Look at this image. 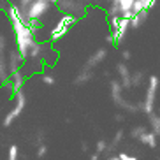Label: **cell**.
<instances>
[{
	"instance_id": "1",
	"label": "cell",
	"mask_w": 160,
	"mask_h": 160,
	"mask_svg": "<svg viewBox=\"0 0 160 160\" xmlns=\"http://www.w3.org/2000/svg\"><path fill=\"white\" fill-rule=\"evenodd\" d=\"M123 92H125V90H123V86H122V83H120V81H118V79L111 81V99H113L114 106L125 109V111H128V113H134V114L139 113V111H142L141 106L128 102V100L123 97Z\"/></svg>"
},
{
	"instance_id": "2",
	"label": "cell",
	"mask_w": 160,
	"mask_h": 160,
	"mask_svg": "<svg viewBox=\"0 0 160 160\" xmlns=\"http://www.w3.org/2000/svg\"><path fill=\"white\" fill-rule=\"evenodd\" d=\"M158 86H160L158 76H150L148 78V86H146L144 102L141 104L142 113H146L148 116L153 114V111H155V99H157V90H158Z\"/></svg>"
},
{
	"instance_id": "3",
	"label": "cell",
	"mask_w": 160,
	"mask_h": 160,
	"mask_svg": "<svg viewBox=\"0 0 160 160\" xmlns=\"http://www.w3.org/2000/svg\"><path fill=\"white\" fill-rule=\"evenodd\" d=\"M25 108H27V95L23 93V90H19L18 93H14V108H12L9 113L5 114L2 125H4L5 128L11 127V125H12V123H14L16 120L21 116V114H23Z\"/></svg>"
},
{
	"instance_id": "4",
	"label": "cell",
	"mask_w": 160,
	"mask_h": 160,
	"mask_svg": "<svg viewBox=\"0 0 160 160\" xmlns=\"http://www.w3.org/2000/svg\"><path fill=\"white\" fill-rule=\"evenodd\" d=\"M76 23H78V18H76V16H72V14H63L60 19H58V23L53 27L49 39H51V41H60L62 37H65L67 32H69V30H71Z\"/></svg>"
},
{
	"instance_id": "5",
	"label": "cell",
	"mask_w": 160,
	"mask_h": 160,
	"mask_svg": "<svg viewBox=\"0 0 160 160\" xmlns=\"http://www.w3.org/2000/svg\"><path fill=\"white\" fill-rule=\"evenodd\" d=\"M49 5H51V0H33L28 5V9L23 12L25 21L27 19H41L49 11Z\"/></svg>"
},
{
	"instance_id": "6",
	"label": "cell",
	"mask_w": 160,
	"mask_h": 160,
	"mask_svg": "<svg viewBox=\"0 0 160 160\" xmlns=\"http://www.w3.org/2000/svg\"><path fill=\"white\" fill-rule=\"evenodd\" d=\"M5 48H7V37L0 33V83L5 85L9 81V67H7V57H5Z\"/></svg>"
},
{
	"instance_id": "7",
	"label": "cell",
	"mask_w": 160,
	"mask_h": 160,
	"mask_svg": "<svg viewBox=\"0 0 160 160\" xmlns=\"http://www.w3.org/2000/svg\"><path fill=\"white\" fill-rule=\"evenodd\" d=\"M57 5L63 14H72L76 18H79L85 11V5L81 4L79 0H58Z\"/></svg>"
},
{
	"instance_id": "8",
	"label": "cell",
	"mask_w": 160,
	"mask_h": 160,
	"mask_svg": "<svg viewBox=\"0 0 160 160\" xmlns=\"http://www.w3.org/2000/svg\"><path fill=\"white\" fill-rule=\"evenodd\" d=\"M130 28V19L128 18H123L122 16V21H120V27L116 30H111L113 33V39H114V46H120L123 42V39L127 35V30Z\"/></svg>"
},
{
	"instance_id": "9",
	"label": "cell",
	"mask_w": 160,
	"mask_h": 160,
	"mask_svg": "<svg viewBox=\"0 0 160 160\" xmlns=\"http://www.w3.org/2000/svg\"><path fill=\"white\" fill-rule=\"evenodd\" d=\"M25 58L19 55L18 49H14V51H11L9 55H7V67H9V74H14V72L21 71V65H23Z\"/></svg>"
},
{
	"instance_id": "10",
	"label": "cell",
	"mask_w": 160,
	"mask_h": 160,
	"mask_svg": "<svg viewBox=\"0 0 160 160\" xmlns=\"http://www.w3.org/2000/svg\"><path fill=\"white\" fill-rule=\"evenodd\" d=\"M116 71H118V76H120V83H122L123 90H130L132 88V81H130L132 71L128 69V65L122 62V63L116 65Z\"/></svg>"
},
{
	"instance_id": "11",
	"label": "cell",
	"mask_w": 160,
	"mask_h": 160,
	"mask_svg": "<svg viewBox=\"0 0 160 160\" xmlns=\"http://www.w3.org/2000/svg\"><path fill=\"white\" fill-rule=\"evenodd\" d=\"M106 58H108V49H106V48H99V49H97V51H95L93 55L86 60L85 67H86V69H95V67L100 65Z\"/></svg>"
},
{
	"instance_id": "12",
	"label": "cell",
	"mask_w": 160,
	"mask_h": 160,
	"mask_svg": "<svg viewBox=\"0 0 160 160\" xmlns=\"http://www.w3.org/2000/svg\"><path fill=\"white\" fill-rule=\"evenodd\" d=\"M49 51V48L46 46V44L39 42V41H35V42L32 44V48H30V53H28V60H42L44 57H46V53Z\"/></svg>"
},
{
	"instance_id": "13",
	"label": "cell",
	"mask_w": 160,
	"mask_h": 160,
	"mask_svg": "<svg viewBox=\"0 0 160 160\" xmlns=\"http://www.w3.org/2000/svg\"><path fill=\"white\" fill-rule=\"evenodd\" d=\"M25 81H27V76H25L21 71L14 72V74H11V76H9V85H11V90H12L14 93H18L19 90H23Z\"/></svg>"
},
{
	"instance_id": "14",
	"label": "cell",
	"mask_w": 160,
	"mask_h": 160,
	"mask_svg": "<svg viewBox=\"0 0 160 160\" xmlns=\"http://www.w3.org/2000/svg\"><path fill=\"white\" fill-rule=\"evenodd\" d=\"M93 79V72H92V69H86V67H83L79 71V74L76 76V79H74V83L78 86H83V85H86L88 81H92Z\"/></svg>"
},
{
	"instance_id": "15",
	"label": "cell",
	"mask_w": 160,
	"mask_h": 160,
	"mask_svg": "<svg viewBox=\"0 0 160 160\" xmlns=\"http://www.w3.org/2000/svg\"><path fill=\"white\" fill-rule=\"evenodd\" d=\"M157 139H158V137H157L151 130H146L144 134L139 137V142L144 144V146H148V148H157Z\"/></svg>"
},
{
	"instance_id": "16",
	"label": "cell",
	"mask_w": 160,
	"mask_h": 160,
	"mask_svg": "<svg viewBox=\"0 0 160 160\" xmlns=\"http://www.w3.org/2000/svg\"><path fill=\"white\" fill-rule=\"evenodd\" d=\"M148 12H150V9H144V11H141V12H137V14L132 16V19H130V27L132 28H139V27L146 21Z\"/></svg>"
},
{
	"instance_id": "17",
	"label": "cell",
	"mask_w": 160,
	"mask_h": 160,
	"mask_svg": "<svg viewBox=\"0 0 160 160\" xmlns=\"http://www.w3.org/2000/svg\"><path fill=\"white\" fill-rule=\"evenodd\" d=\"M148 122H150V128L151 132L155 134L157 137H160V114H150L148 116Z\"/></svg>"
},
{
	"instance_id": "18",
	"label": "cell",
	"mask_w": 160,
	"mask_h": 160,
	"mask_svg": "<svg viewBox=\"0 0 160 160\" xmlns=\"http://www.w3.org/2000/svg\"><path fill=\"white\" fill-rule=\"evenodd\" d=\"M144 72L142 71H134L130 76V81H132V88H139L142 85V81H144Z\"/></svg>"
},
{
	"instance_id": "19",
	"label": "cell",
	"mask_w": 160,
	"mask_h": 160,
	"mask_svg": "<svg viewBox=\"0 0 160 160\" xmlns=\"http://www.w3.org/2000/svg\"><path fill=\"white\" fill-rule=\"evenodd\" d=\"M123 137H125V130H122V128H120V130H118L116 134H114L113 141L109 142V150H111V151H113V150H116V146L123 141ZM109 150H108V151H109Z\"/></svg>"
},
{
	"instance_id": "20",
	"label": "cell",
	"mask_w": 160,
	"mask_h": 160,
	"mask_svg": "<svg viewBox=\"0 0 160 160\" xmlns=\"http://www.w3.org/2000/svg\"><path fill=\"white\" fill-rule=\"evenodd\" d=\"M148 5H150V0H136L134 5H132V12L137 14V12H141V11L148 9Z\"/></svg>"
},
{
	"instance_id": "21",
	"label": "cell",
	"mask_w": 160,
	"mask_h": 160,
	"mask_svg": "<svg viewBox=\"0 0 160 160\" xmlns=\"http://www.w3.org/2000/svg\"><path fill=\"white\" fill-rule=\"evenodd\" d=\"M144 132H146V127H144V125H136V127H132V130H130V139H136V141H139V137H141Z\"/></svg>"
},
{
	"instance_id": "22",
	"label": "cell",
	"mask_w": 160,
	"mask_h": 160,
	"mask_svg": "<svg viewBox=\"0 0 160 160\" xmlns=\"http://www.w3.org/2000/svg\"><path fill=\"white\" fill-rule=\"evenodd\" d=\"M25 23H27V27L30 28L32 33H37L39 30H41V27H42V25H41V19H27Z\"/></svg>"
},
{
	"instance_id": "23",
	"label": "cell",
	"mask_w": 160,
	"mask_h": 160,
	"mask_svg": "<svg viewBox=\"0 0 160 160\" xmlns=\"http://www.w3.org/2000/svg\"><path fill=\"white\" fill-rule=\"evenodd\" d=\"M134 2H136V0H120V16L128 12V11H132Z\"/></svg>"
},
{
	"instance_id": "24",
	"label": "cell",
	"mask_w": 160,
	"mask_h": 160,
	"mask_svg": "<svg viewBox=\"0 0 160 160\" xmlns=\"http://www.w3.org/2000/svg\"><path fill=\"white\" fill-rule=\"evenodd\" d=\"M108 150H109V142L104 141V139H99V141H97V144H95V151L102 155V153H106Z\"/></svg>"
},
{
	"instance_id": "25",
	"label": "cell",
	"mask_w": 160,
	"mask_h": 160,
	"mask_svg": "<svg viewBox=\"0 0 160 160\" xmlns=\"http://www.w3.org/2000/svg\"><path fill=\"white\" fill-rule=\"evenodd\" d=\"M19 158V148L16 144L9 146V153H7V160H18Z\"/></svg>"
},
{
	"instance_id": "26",
	"label": "cell",
	"mask_w": 160,
	"mask_h": 160,
	"mask_svg": "<svg viewBox=\"0 0 160 160\" xmlns=\"http://www.w3.org/2000/svg\"><path fill=\"white\" fill-rule=\"evenodd\" d=\"M48 153V144L46 142H41V144H37V151H35V157L37 158H44Z\"/></svg>"
},
{
	"instance_id": "27",
	"label": "cell",
	"mask_w": 160,
	"mask_h": 160,
	"mask_svg": "<svg viewBox=\"0 0 160 160\" xmlns=\"http://www.w3.org/2000/svg\"><path fill=\"white\" fill-rule=\"evenodd\" d=\"M120 21H122V16H111L109 18V27H111V30H116L120 27Z\"/></svg>"
},
{
	"instance_id": "28",
	"label": "cell",
	"mask_w": 160,
	"mask_h": 160,
	"mask_svg": "<svg viewBox=\"0 0 160 160\" xmlns=\"http://www.w3.org/2000/svg\"><path fill=\"white\" fill-rule=\"evenodd\" d=\"M41 79H42V83H44V85H48V86H53L55 83H57V79H55L51 74H42V76H41Z\"/></svg>"
},
{
	"instance_id": "29",
	"label": "cell",
	"mask_w": 160,
	"mask_h": 160,
	"mask_svg": "<svg viewBox=\"0 0 160 160\" xmlns=\"http://www.w3.org/2000/svg\"><path fill=\"white\" fill-rule=\"evenodd\" d=\"M33 0H18V7H19V11L21 12H25V11L28 9V5L32 4Z\"/></svg>"
},
{
	"instance_id": "30",
	"label": "cell",
	"mask_w": 160,
	"mask_h": 160,
	"mask_svg": "<svg viewBox=\"0 0 160 160\" xmlns=\"http://www.w3.org/2000/svg\"><path fill=\"white\" fill-rule=\"evenodd\" d=\"M118 157H120L122 160H137V157L128 155V153H125V151H122V153H118Z\"/></svg>"
},
{
	"instance_id": "31",
	"label": "cell",
	"mask_w": 160,
	"mask_h": 160,
	"mask_svg": "<svg viewBox=\"0 0 160 160\" xmlns=\"http://www.w3.org/2000/svg\"><path fill=\"white\" fill-rule=\"evenodd\" d=\"M122 58H123L125 62H128V60L132 58V53L128 51V49H125V51H122Z\"/></svg>"
},
{
	"instance_id": "32",
	"label": "cell",
	"mask_w": 160,
	"mask_h": 160,
	"mask_svg": "<svg viewBox=\"0 0 160 160\" xmlns=\"http://www.w3.org/2000/svg\"><path fill=\"white\" fill-rule=\"evenodd\" d=\"M106 41H108L109 44H114V39H113V33H111V32L108 33V37H106Z\"/></svg>"
},
{
	"instance_id": "33",
	"label": "cell",
	"mask_w": 160,
	"mask_h": 160,
	"mask_svg": "<svg viewBox=\"0 0 160 160\" xmlns=\"http://www.w3.org/2000/svg\"><path fill=\"white\" fill-rule=\"evenodd\" d=\"M90 160H100V153H97V151H95L93 155L90 157Z\"/></svg>"
},
{
	"instance_id": "34",
	"label": "cell",
	"mask_w": 160,
	"mask_h": 160,
	"mask_svg": "<svg viewBox=\"0 0 160 160\" xmlns=\"http://www.w3.org/2000/svg\"><path fill=\"white\" fill-rule=\"evenodd\" d=\"M114 120H116V122H120V123H122L123 120H125V118H123V114H116V116H114Z\"/></svg>"
},
{
	"instance_id": "35",
	"label": "cell",
	"mask_w": 160,
	"mask_h": 160,
	"mask_svg": "<svg viewBox=\"0 0 160 160\" xmlns=\"http://www.w3.org/2000/svg\"><path fill=\"white\" fill-rule=\"evenodd\" d=\"M106 160H122V158H120V157H118V155H113V157H108V158H106Z\"/></svg>"
},
{
	"instance_id": "36",
	"label": "cell",
	"mask_w": 160,
	"mask_h": 160,
	"mask_svg": "<svg viewBox=\"0 0 160 160\" xmlns=\"http://www.w3.org/2000/svg\"><path fill=\"white\" fill-rule=\"evenodd\" d=\"M157 4V0H150V5H148V9H151V7H155Z\"/></svg>"
},
{
	"instance_id": "37",
	"label": "cell",
	"mask_w": 160,
	"mask_h": 160,
	"mask_svg": "<svg viewBox=\"0 0 160 160\" xmlns=\"http://www.w3.org/2000/svg\"><path fill=\"white\" fill-rule=\"evenodd\" d=\"M81 148H83V151H88V144H86V142H83V146H81Z\"/></svg>"
},
{
	"instance_id": "38",
	"label": "cell",
	"mask_w": 160,
	"mask_h": 160,
	"mask_svg": "<svg viewBox=\"0 0 160 160\" xmlns=\"http://www.w3.org/2000/svg\"><path fill=\"white\" fill-rule=\"evenodd\" d=\"M57 2H58V0H51V4H57Z\"/></svg>"
},
{
	"instance_id": "39",
	"label": "cell",
	"mask_w": 160,
	"mask_h": 160,
	"mask_svg": "<svg viewBox=\"0 0 160 160\" xmlns=\"http://www.w3.org/2000/svg\"><path fill=\"white\" fill-rule=\"evenodd\" d=\"M158 114H160V111H158Z\"/></svg>"
},
{
	"instance_id": "40",
	"label": "cell",
	"mask_w": 160,
	"mask_h": 160,
	"mask_svg": "<svg viewBox=\"0 0 160 160\" xmlns=\"http://www.w3.org/2000/svg\"><path fill=\"white\" fill-rule=\"evenodd\" d=\"M158 160H160V158H158Z\"/></svg>"
}]
</instances>
